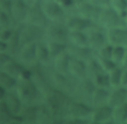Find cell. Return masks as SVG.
I'll return each instance as SVG.
<instances>
[{
  "instance_id": "cell-13",
  "label": "cell",
  "mask_w": 127,
  "mask_h": 124,
  "mask_svg": "<svg viewBox=\"0 0 127 124\" xmlns=\"http://www.w3.org/2000/svg\"><path fill=\"white\" fill-rule=\"evenodd\" d=\"M29 8V3L26 0H12L10 15L13 22L21 25L25 22L27 12Z\"/></svg>"
},
{
  "instance_id": "cell-30",
  "label": "cell",
  "mask_w": 127,
  "mask_h": 124,
  "mask_svg": "<svg viewBox=\"0 0 127 124\" xmlns=\"http://www.w3.org/2000/svg\"><path fill=\"white\" fill-rule=\"evenodd\" d=\"M91 80L93 81L95 87H100V88H106L108 89L111 85H110V81H109V76H108V72H101L97 75H95L93 78H91Z\"/></svg>"
},
{
  "instance_id": "cell-37",
  "label": "cell",
  "mask_w": 127,
  "mask_h": 124,
  "mask_svg": "<svg viewBox=\"0 0 127 124\" xmlns=\"http://www.w3.org/2000/svg\"><path fill=\"white\" fill-rule=\"evenodd\" d=\"M96 58H97L98 62H100V64H101V66H102V68L105 72L110 71L112 68H114L117 65L111 59H103V58H98V57H96Z\"/></svg>"
},
{
  "instance_id": "cell-8",
  "label": "cell",
  "mask_w": 127,
  "mask_h": 124,
  "mask_svg": "<svg viewBox=\"0 0 127 124\" xmlns=\"http://www.w3.org/2000/svg\"><path fill=\"white\" fill-rule=\"evenodd\" d=\"M101 28H102L101 26H99L97 23H95L91 28H89L86 31L87 39H88V46L94 52H96L99 48H101L103 45H105L107 43L106 33H104L102 30H100Z\"/></svg>"
},
{
  "instance_id": "cell-32",
  "label": "cell",
  "mask_w": 127,
  "mask_h": 124,
  "mask_svg": "<svg viewBox=\"0 0 127 124\" xmlns=\"http://www.w3.org/2000/svg\"><path fill=\"white\" fill-rule=\"evenodd\" d=\"M12 115L13 114L9 110V108L6 105L5 101L4 100L0 101V124L10 123V120H11Z\"/></svg>"
},
{
  "instance_id": "cell-28",
  "label": "cell",
  "mask_w": 127,
  "mask_h": 124,
  "mask_svg": "<svg viewBox=\"0 0 127 124\" xmlns=\"http://www.w3.org/2000/svg\"><path fill=\"white\" fill-rule=\"evenodd\" d=\"M17 84V79L10 75L8 72L0 68V85L7 90L14 89Z\"/></svg>"
},
{
  "instance_id": "cell-27",
  "label": "cell",
  "mask_w": 127,
  "mask_h": 124,
  "mask_svg": "<svg viewBox=\"0 0 127 124\" xmlns=\"http://www.w3.org/2000/svg\"><path fill=\"white\" fill-rule=\"evenodd\" d=\"M6 44H7V52L12 57H15V55L17 54V52H18V50H19V48L21 46L20 35H19V26L16 27L13 36L11 37V39Z\"/></svg>"
},
{
  "instance_id": "cell-3",
  "label": "cell",
  "mask_w": 127,
  "mask_h": 124,
  "mask_svg": "<svg viewBox=\"0 0 127 124\" xmlns=\"http://www.w3.org/2000/svg\"><path fill=\"white\" fill-rule=\"evenodd\" d=\"M96 23L99 26H101L102 28H105V29L126 26L124 17H122L111 6L102 8Z\"/></svg>"
},
{
  "instance_id": "cell-11",
  "label": "cell",
  "mask_w": 127,
  "mask_h": 124,
  "mask_svg": "<svg viewBox=\"0 0 127 124\" xmlns=\"http://www.w3.org/2000/svg\"><path fill=\"white\" fill-rule=\"evenodd\" d=\"M106 39L107 43L112 46H127V28L125 26L122 27H114L106 29Z\"/></svg>"
},
{
  "instance_id": "cell-35",
  "label": "cell",
  "mask_w": 127,
  "mask_h": 124,
  "mask_svg": "<svg viewBox=\"0 0 127 124\" xmlns=\"http://www.w3.org/2000/svg\"><path fill=\"white\" fill-rule=\"evenodd\" d=\"M112 51H113V46L110 45L109 43H106L96 51V57L103 59H111Z\"/></svg>"
},
{
  "instance_id": "cell-15",
  "label": "cell",
  "mask_w": 127,
  "mask_h": 124,
  "mask_svg": "<svg viewBox=\"0 0 127 124\" xmlns=\"http://www.w3.org/2000/svg\"><path fill=\"white\" fill-rule=\"evenodd\" d=\"M36 58L39 66H52L53 59L49 52L47 43L45 40L39 41L36 44Z\"/></svg>"
},
{
  "instance_id": "cell-31",
  "label": "cell",
  "mask_w": 127,
  "mask_h": 124,
  "mask_svg": "<svg viewBox=\"0 0 127 124\" xmlns=\"http://www.w3.org/2000/svg\"><path fill=\"white\" fill-rule=\"evenodd\" d=\"M122 68H120L119 66H115L114 68H112L110 71H108V76H109V81H110V85L113 87L119 86L121 84V75H122Z\"/></svg>"
},
{
  "instance_id": "cell-47",
  "label": "cell",
  "mask_w": 127,
  "mask_h": 124,
  "mask_svg": "<svg viewBox=\"0 0 127 124\" xmlns=\"http://www.w3.org/2000/svg\"><path fill=\"white\" fill-rule=\"evenodd\" d=\"M124 19H125V23H126V26H127V13H126V15H125Z\"/></svg>"
},
{
  "instance_id": "cell-42",
  "label": "cell",
  "mask_w": 127,
  "mask_h": 124,
  "mask_svg": "<svg viewBox=\"0 0 127 124\" xmlns=\"http://www.w3.org/2000/svg\"><path fill=\"white\" fill-rule=\"evenodd\" d=\"M11 58L12 56L8 52H0V68H2Z\"/></svg>"
},
{
  "instance_id": "cell-23",
  "label": "cell",
  "mask_w": 127,
  "mask_h": 124,
  "mask_svg": "<svg viewBox=\"0 0 127 124\" xmlns=\"http://www.w3.org/2000/svg\"><path fill=\"white\" fill-rule=\"evenodd\" d=\"M25 65H23L15 57H12L2 67L3 70H5L6 72H8L10 75H12L14 78L18 79V76L20 74V72L22 71L23 67Z\"/></svg>"
},
{
  "instance_id": "cell-25",
  "label": "cell",
  "mask_w": 127,
  "mask_h": 124,
  "mask_svg": "<svg viewBox=\"0 0 127 124\" xmlns=\"http://www.w3.org/2000/svg\"><path fill=\"white\" fill-rule=\"evenodd\" d=\"M86 70H87V77L90 79L93 78L95 75H97L101 72H104V70L96 57H92L91 59L86 61Z\"/></svg>"
},
{
  "instance_id": "cell-50",
  "label": "cell",
  "mask_w": 127,
  "mask_h": 124,
  "mask_svg": "<svg viewBox=\"0 0 127 124\" xmlns=\"http://www.w3.org/2000/svg\"><path fill=\"white\" fill-rule=\"evenodd\" d=\"M126 123H127V121H126Z\"/></svg>"
},
{
  "instance_id": "cell-4",
  "label": "cell",
  "mask_w": 127,
  "mask_h": 124,
  "mask_svg": "<svg viewBox=\"0 0 127 124\" xmlns=\"http://www.w3.org/2000/svg\"><path fill=\"white\" fill-rule=\"evenodd\" d=\"M19 35L21 45L27 43H37L44 40V28L23 23L19 25Z\"/></svg>"
},
{
  "instance_id": "cell-9",
  "label": "cell",
  "mask_w": 127,
  "mask_h": 124,
  "mask_svg": "<svg viewBox=\"0 0 127 124\" xmlns=\"http://www.w3.org/2000/svg\"><path fill=\"white\" fill-rule=\"evenodd\" d=\"M73 10L75 11V14H77V15L83 17V18L89 19V20H91V21L96 23L102 8L97 7V6L93 5L92 3H90V2L85 0V1H83L81 3L76 4L74 6Z\"/></svg>"
},
{
  "instance_id": "cell-24",
  "label": "cell",
  "mask_w": 127,
  "mask_h": 124,
  "mask_svg": "<svg viewBox=\"0 0 127 124\" xmlns=\"http://www.w3.org/2000/svg\"><path fill=\"white\" fill-rule=\"evenodd\" d=\"M19 114L24 118L25 123H37V104H23Z\"/></svg>"
},
{
  "instance_id": "cell-19",
  "label": "cell",
  "mask_w": 127,
  "mask_h": 124,
  "mask_svg": "<svg viewBox=\"0 0 127 124\" xmlns=\"http://www.w3.org/2000/svg\"><path fill=\"white\" fill-rule=\"evenodd\" d=\"M66 52L70 55V57L73 58H77L83 61H87L89 59H91L93 56V50L89 47H77V46H73V45H66Z\"/></svg>"
},
{
  "instance_id": "cell-34",
  "label": "cell",
  "mask_w": 127,
  "mask_h": 124,
  "mask_svg": "<svg viewBox=\"0 0 127 124\" xmlns=\"http://www.w3.org/2000/svg\"><path fill=\"white\" fill-rule=\"evenodd\" d=\"M124 52H125V47H123V46H113L111 60L116 64L121 63V62L123 60V57H124Z\"/></svg>"
},
{
  "instance_id": "cell-39",
  "label": "cell",
  "mask_w": 127,
  "mask_h": 124,
  "mask_svg": "<svg viewBox=\"0 0 127 124\" xmlns=\"http://www.w3.org/2000/svg\"><path fill=\"white\" fill-rule=\"evenodd\" d=\"M54 1L57 2V3H58L64 10H65L66 13H67V11L73 9L74 6H75L73 0H54Z\"/></svg>"
},
{
  "instance_id": "cell-38",
  "label": "cell",
  "mask_w": 127,
  "mask_h": 124,
  "mask_svg": "<svg viewBox=\"0 0 127 124\" xmlns=\"http://www.w3.org/2000/svg\"><path fill=\"white\" fill-rule=\"evenodd\" d=\"M12 21L13 20H12L10 14L0 11V28L12 26Z\"/></svg>"
},
{
  "instance_id": "cell-10",
  "label": "cell",
  "mask_w": 127,
  "mask_h": 124,
  "mask_svg": "<svg viewBox=\"0 0 127 124\" xmlns=\"http://www.w3.org/2000/svg\"><path fill=\"white\" fill-rule=\"evenodd\" d=\"M64 24L69 32H71V31L86 32L89 28H91L95 24V22H93L89 19L83 18L77 14H73L71 16H66V18L64 20Z\"/></svg>"
},
{
  "instance_id": "cell-29",
  "label": "cell",
  "mask_w": 127,
  "mask_h": 124,
  "mask_svg": "<svg viewBox=\"0 0 127 124\" xmlns=\"http://www.w3.org/2000/svg\"><path fill=\"white\" fill-rule=\"evenodd\" d=\"M49 52L51 54L52 59H54L55 57H57L58 55L62 54L63 52H64L66 50V45L67 44H63V43H58V42H54V41H46Z\"/></svg>"
},
{
  "instance_id": "cell-49",
  "label": "cell",
  "mask_w": 127,
  "mask_h": 124,
  "mask_svg": "<svg viewBox=\"0 0 127 124\" xmlns=\"http://www.w3.org/2000/svg\"><path fill=\"white\" fill-rule=\"evenodd\" d=\"M28 1V3H31V2H34V1H37V0H26Z\"/></svg>"
},
{
  "instance_id": "cell-6",
  "label": "cell",
  "mask_w": 127,
  "mask_h": 124,
  "mask_svg": "<svg viewBox=\"0 0 127 124\" xmlns=\"http://www.w3.org/2000/svg\"><path fill=\"white\" fill-rule=\"evenodd\" d=\"M24 23L32 24L41 28H45L48 24V20L45 17L43 10L41 8V1L37 0L29 3V8L27 12V16Z\"/></svg>"
},
{
  "instance_id": "cell-41",
  "label": "cell",
  "mask_w": 127,
  "mask_h": 124,
  "mask_svg": "<svg viewBox=\"0 0 127 124\" xmlns=\"http://www.w3.org/2000/svg\"><path fill=\"white\" fill-rule=\"evenodd\" d=\"M86 1L92 3L93 5H95V6H97V7L105 8V7L110 6V1H111V0H86Z\"/></svg>"
},
{
  "instance_id": "cell-7",
  "label": "cell",
  "mask_w": 127,
  "mask_h": 124,
  "mask_svg": "<svg viewBox=\"0 0 127 124\" xmlns=\"http://www.w3.org/2000/svg\"><path fill=\"white\" fill-rule=\"evenodd\" d=\"M41 8L48 22H64L67 16L66 11L55 1L41 2Z\"/></svg>"
},
{
  "instance_id": "cell-21",
  "label": "cell",
  "mask_w": 127,
  "mask_h": 124,
  "mask_svg": "<svg viewBox=\"0 0 127 124\" xmlns=\"http://www.w3.org/2000/svg\"><path fill=\"white\" fill-rule=\"evenodd\" d=\"M109 93H110V91L106 88L95 87L91 94V104L93 105V107L107 104Z\"/></svg>"
},
{
  "instance_id": "cell-18",
  "label": "cell",
  "mask_w": 127,
  "mask_h": 124,
  "mask_svg": "<svg viewBox=\"0 0 127 124\" xmlns=\"http://www.w3.org/2000/svg\"><path fill=\"white\" fill-rule=\"evenodd\" d=\"M4 101L6 103V105L8 106L9 110L12 112L13 115L15 114H19L22 107H23V102L20 99L19 95L17 94L15 88L11 89V90H7L6 96L4 98Z\"/></svg>"
},
{
  "instance_id": "cell-14",
  "label": "cell",
  "mask_w": 127,
  "mask_h": 124,
  "mask_svg": "<svg viewBox=\"0 0 127 124\" xmlns=\"http://www.w3.org/2000/svg\"><path fill=\"white\" fill-rule=\"evenodd\" d=\"M68 74L76 79L87 78L86 62L77 58L70 57V61L68 64Z\"/></svg>"
},
{
  "instance_id": "cell-22",
  "label": "cell",
  "mask_w": 127,
  "mask_h": 124,
  "mask_svg": "<svg viewBox=\"0 0 127 124\" xmlns=\"http://www.w3.org/2000/svg\"><path fill=\"white\" fill-rule=\"evenodd\" d=\"M67 44L77 46V47H89L86 32H81V31L69 32Z\"/></svg>"
},
{
  "instance_id": "cell-26",
  "label": "cell",
  "mask_w": 127,
  "mask_h": 124,
  "mask_svg": "<svg viewBox=\"0 0 127 124\" xmlns=\"http://www.w3.org/2000/svg\"><path fill=\"white\" fill-rule=\"evenodd\" d=\"M112 120L114 123H126V121H127V102L113 107Z\"/></svg>"
},
{
  "instance_id": "cell-44",
  "label": "cell",
  "mask_w": 127,
  "mask_h": 124,
  "mask_svg": "<svg viewBox=\"0 0 127 124\" xmlns=\"http://www.w3.org/2000/svg\"><path fill=\"white\" fill-rule=\"evenodd\" d=\"M121 64H122L123 68H127V46L125 47L124 57H123V60H122V62H121Z\"/></svg>"
},
{
  "instance_id": "cell-20",
  "label": "cell",
  "mask_w": 127,
  "mask_h": 124,
  "mask_svg": "<svg viewBox=\"0 0 127 124\" xmlns=\"http://www.w3.org/2000/svg\"><path fill=\"white\" fill-rule=\"evenodd\" d=\"M36 121L37 123H51L54 122L53 115L48 108L47 104L42 100L40 103L37 104V114H36Z\"/></svg>"
},
{
  "instance_id": "cell-48",
  "label": "cell",
  "mask_w": 127,
  "mask_h": 124,
  "mask_svg": "<svg viewBox=\"0 0 127 124\" xmlns=\"http://www.w3.org/2000/svg\"><path fill=\"white\" fill-rule=\"evenodd\" d=\"M41 2H48V1H54V0H40Z\"/></svg>"
},
{
  "instance_id": "cell-46",
  "label": "cell",
  "mask_w": 127,
  "mask_h": 124,
  "mask_svg": "<svg viewBox=\"0 0 127 124\" xmlns=\"http://www.w3.org/2000/svg\"><path fill=\"white\" fill-rule=\"evenodd\" d=\"M0 52H7V44L0 41Z\"/></svg>"
},
{
  "instance_id": "cell-43",
  "label": "cell",
  "mask_w": 127,
  "mask_h": 124,
  "mask_svg": "<svg viewBox=\"0 0 127 124\" xmlns=\"http://www.w3.org/2000/svg\"><path fill=\"white\" fill-rule=\"evenodd\" d=\"M122 86H127V68H123L121 75V84Z\"/></svg>"
},
{
  "instance_id": "cell-2",
  "label": "cell",
  "mask_w": 127,
  "mask_h": 124,
  "mask_svg": "<svg viewBox=\"0 0 127 124\" xmlns=\"http://www.w3.org/2000/svg\"><path fill=\"white\" fill-rule=\"evenodd\" d=\"M69 31L64 22H48L44 28V40L67 44Z\"/></svg>"
},
{
  "instance_id": "cell-17",
  "label": "cell",
  "mask_w": 127,
  "mask_h": 124,
  "mask_svg": "<svg viewBox=\"0 0 127 124\" xmlns=\"http://www.w3.org/2000/svg\"><path fill=\"white\" fill-rule=\"evenodd\" d=\"M127 102V87L126 86H116L112 91L109 93L107 104H109L112 108L123 103Z\"/></svg>"
},
{
  "instance_id": "cell-16",
  "label": "cell",
  "mask_w": 127,
  "mask_h": 124,
  "mask_svg": "<svg viewBox=\"0 0 127 124\" xmlns=\"http://www.w3.org/2000/svg\"><path fill=\"white\" fill-rule=\"evenodd\" d=\"M70 61V55L66 52H63L62 54L58 55L53 59L52 62V68L62 74H68V64Z\"/></svg>"
},
{
  "instance_id": "cell-33",
  "label": "cell",
  "mask_w": 127,
  "mask_h": 124,
  "mask_svg": "<svg viewBox=\"0 0 127 124\" xmlns=\"http://www.w3.org/2000/svg\"><path fill=\"white\" fill-rule=\"evenodd\" d=\"M110 6L122 17H125L127 13V0H111Z\"/></svg>"
},
{
  "instance_id": "cell-45",
  "label": "cell",
  "mask_w": 127,
  "mask_h": 124,
  "mask_svg": "<svg viewBox=\"0 0 127 124\" xmlns=\"http://www.w3.org/2000/svg\"><path fill=\"white\" fill-rule=\"evenodd\" d=\"M6 93H7V89H5L3 86L0 85V101L4 100V98L6 96Z\"/></svg>"
},
{
  "instance_id": "cell-36",
  "label": "cell",
  "mask_w": 127,
  "mask_h": 124,
  "mask_svg": "<svg viewBox=\"0 0 127 124\" xmlns=\"http://www.w3.org/2000/svg\"><path fill=\"white\" fill-rule=\"evenodd\" d=\"M15 29H16V27H13V26L0 28V41L7 43L13 36Z\"/></svg>"
},
{
  "instance_id": "cell-12",
  "label": "cell",
  "mask_w": 127,
  "mask_h": 124,
  "mask_svg": "<svg viewBox=\"0 0 127 124\" xmlns=\"http://www.w3.org/2000/svg\"><path fill=\"white\" fill-rule=\"evenodd\" d=\"M112 110H113V108L109 104L95 106L92 108L89 121L92 123H106L109 121L113 122Z\"/></svg>"
},
{
  "instance_id": "cell-1",
  "label": "cell",
  "mask_w": 127,
  "mask_h": 124,
  "mask_svg": "<svg viewBox=\"0 0 127 124\" xmlns=\"http://www.w3.org/2000/svg\"><path fill=\"white\" fill-rule=\"evenodd\" d=\"M15 90L23 104H38L44 98L40 88L35 83L33 78L27 80L18 79Z\"/></svg>"
},
{
  "instance_id": "cell-5",
  "label": "cell",
  "mask_w": 127,
  "mask_h": 124,
  "mask_svg": "<svg viewBox=\"0 0 127 124\" xmlns=\"http://www.w3.org/2000/svg\"><path fill=\"white\" fill-rule=\"evenodd\" d=\"M36 44L37 43H27L20 46L15 58L25 66L36 68L38 66L36 58Z\"/></svg>"
},
{
  "instance_id": "cell-40",
  "label": "cell",
  "mask_w": 127,
  "mask_h": 124,
  "mask_svg": "<svg viewBox=\"0 0 127 124\" xmlns=\"http://www.w3.org/2000/svg\"><path fill=\"white\" fill-rule=\"evenodd\" d=\"M12 0H0V11L10 14Z\"/></svg>"
}]
</instances>
